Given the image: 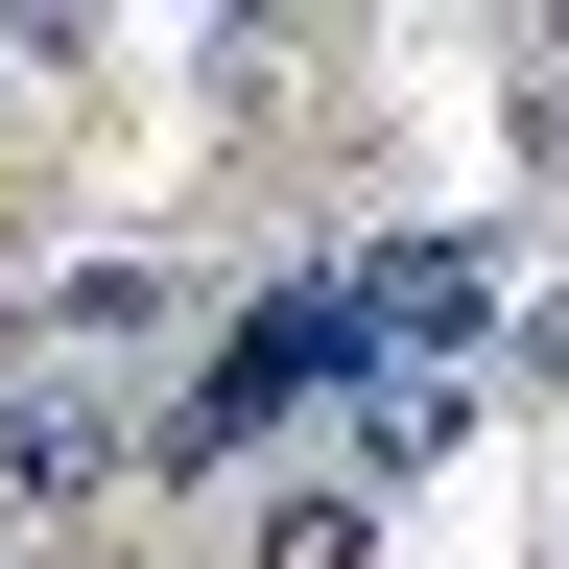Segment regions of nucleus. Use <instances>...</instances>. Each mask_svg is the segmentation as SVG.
I'll return each instance as SVG.
<instances>
[{
	"label": "nucleus",
	"mask_w": 569,
	"mask_h": 569,
	"mask_svg": "<svg viewBox=\"0 0 569 569\" xmlns=\"http://www.w3.org/2000/svg\"><path fill=\"white\" fill-rule=\"evenodd\" d=\"M119 451H167V403H119V380H71V356L0 332V498H24V522H71Z\"/></svg>",
	"instance_id": "1"
},
{
	"label": "nucleus",
	"mask_w": 569,
	"mask_h": 569,
	"mask_svg": "<svg viewBox=\"0 0 569 569\" xmlns=\"http://www.w3.org/2000/svg\"><path fill=\"white\" fill-rule=\"evenodd\" d=\"M24 356H71V380H119V403H190L167 356H190V284L167 261H48L24 284Z\"/></svg>",
	"instance_id": "2"
},
{
	"label": "nucleus",
	"mask_w": 569,
	"mask_h": 569,
	"mask_svg": "<svg viewBox=\"0 0 569 569\" xmlns=\"http://www.w3.org/2000/svg\"><path fill=\"white\" fill-rule=\"evenodd\" d=\"M213 569H380V498H356V475H261Z\"/></svg>",
	"instance_id": "3"
}]
</instances>
